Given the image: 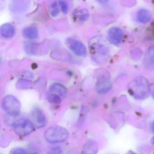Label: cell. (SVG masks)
<instances>
[{"label": "cell", "mask_w": 154, "mask_h": 154, "mask_svg": "<svg viewBox=\"0 0 154 154\" xmlns=\"http://www.w3.org/2000/svg\"><path fill=\"white\" fill-rule=\"evenodd\" d=\"M27 1H15L12 3L11 9L13 11H21L26 9V6L29 3H26Z\"/></svg>", "instance_id": "18"}, {"label": "cell", "mask_w": 154, "mask_h": 154, "mask_svg": "<svg viewBox=\"0 0 154 154\" xmlns=\"http://www.w3.org/2000/svg\"><path fill=\"white\" fill-rule=\"evenodd\" d=\"M15 27L10 23H6L1 26L0 28L1 35L4 38H9L13 37L15 34Z\"/></svg>", "instance_id": "11"}, {"label": "cell", "mask_w": 154, "mask_h": 154, "mask_svg": "<svg viewBox=\"0 0 154 154\" xmlns=\"http://www.w3.org/2000/svg\"><path fill=\"white\" fill-rule=\"evenodd\" d=\"M65 44L70 50L78 56L84 57L87 54L86 47L79 40L72 38H68L66 40Z\"/></svg>", "instance_id": "6"}, {"label": "cell", "mask_w": 154, "mask_h": 154, "mask_svg": "<svg viewBox=\"0 0 154 154\" xmlns=\"http://www.w3.org/2000/svg\"><path fill=\"white\" fill-rule=\"evenodd\" d=\"M59 4L62 12L64 14H66L68 11V5H67L66 2L64 1H59Z\"/></svg>", "instance_id": "22"}, {"label": "cell", "mask_w": 154, "mask_h": 154, "mask_svg": "<svg viewBox=\"0 0 154 154\" xmlns=\"http://www.w3.org/2000/svg\"><path fill=\"white\" fill-rule=\"evenodd\" d=\"M152 97H153V99H154V86H153V88H152Z\"/></svg>", "instance_id": "26"}, {"label": "cell", "mask_w": 154, "mask_h": 154, "mask_svg": "<svg viewBox=\"0 0 154 154\" xmlns=\"http://www.w3.org/2000/svg\"><path fill=\"white\" fill-rule=\"evenodd\" d=\"M98 149V144L95 140H88L84 145L82 154H96Z\"/></svg>", "instance_id": "10"}, {"label": "cell", "mask_w": 154, "mask_h": 154, "mask_svg": "<svg viewBox=\"0 0 154 154\" xmlns=\"http://www.w3.org/2000/svg\"><path fill=\"white\" fill-rule=\"evenodd\" d=\"M36 154V153H34V154Z\"/></svg>", "instance_id": "29"}, {"label": "cell", "mask_w": 154, "mask_h": 154, "mask_svg": "<svg viewBox=\"0 0 154 154\" xmlns=\"http://www.w3.org/2000/svg\"><path fill=\"white\" fill-rule=\"evenodd\" d=\"M45 137L48 142L50 143H57L64 142L68 137L67 130L60 126H52L45 131Z\"/></svg>", "instance_id": "2"}, {"label": "cell", "mask_w": 154, "mask_h": 154, "mask_svg": "<svg viewBox=\"0 0 154 154\" xmlns=\"http://www.w3.org/2000/svg\"><path fill=\"white\" fill-rule=\"evenodd\" d=\"M32 82L30 81L25 79H20L17 83V87L19 89L26 90L29 89L32 85Z\"/></svg>", "instance_id": "19"}, {"label": "cell", "mask_w": 154, "mask_h": 154, "mask_svg": "<svg viewBox=\"0 0 154 154\" xmlns=\"http://www.w3.org/2000/svg\"><path fill=\"white\" fill-rule=\"evenodd\" d=\"M47 98L48 101L50 103H53V104H58L61 103L62 101L60 96L53 93L49 94L48 95Z\"/></svg>", "instance_id": "20"}, {"label": "cell", "mask_w": 154, "mask_h": 154, "mask_svg": "<svg viewBox=\"0 0 154 154\" xmlns=\"http://www.w3.org/2000/svg\"><path fill=\"white\" fill-rule=\"evenodd\" d=\"M101 39H95L91 43L90 46L92 55L93 58L97 62H101L105 60L109 52V48Z\"/></svg>", "instance_id": "4"}, {"label": "cell", "mask_w": 154, "mask_h": 154, "mask_svg": "<svg viewBox=\"0 0 154 154\" xmlns=\"http://www.w3.org/2000/svg\"><path fill=\"white\" fill-rule=\"evenodd\" d=\"M128 154H136V153H133V152H129V153Z\"/></svg>", "instance_id": "28"}, {"label": "cell", "mask_w": 154, "mask_h": 154, "mask_svg": "<svg viewBox=\"0 0 154 154\" xmlns=\"http://www.w3.org/2000/svg\"><path fill=\"white\" fill-rule=\"evenodd\" d=\"M144 65L151 66L154 64V46H150L147 49L144 59Z\"/></svg>", "instance_id": "14"}, {"label": "cell", "mask_w": 154, "mask_h": 154, "mask_svg": "<svg viewBox=\"0 0 154 154\" xmlns=\"http://www.w3.org/2000/svg\"><path fill=\"white\" fill-rule=\"evenodd\" d=\"M62 149L60 147H56L51 149L48 151V154H62Z\"/></svg>", "instance_id": "23"}, {"label": "cell", "mask_w": 154, "mask_h": 154, "mask_svg": "<svg viewBox=\"0 0 154 154\" xmlns=\"http://www.w3.org/2000/svg\"><path fill=\"white\" fill-rule=\"evenodd\" d=\"M50 12L51 16L53 17H56L59 14V8L56 2H54L51 3L50 7Z\"/></svg>", "instance_id": "21"}, {"label": "cell", "mask_w": 154, "mask_h": 154, "mask_svg": "<svg viewBox=\"0 0 154 154\" xmlns=\"http://www.w3.org/2000/svg\"><path fill=\"white\" fill-rule=\"evenodd\" d=\"M112 88L109 76L106 72L99 75L96 84V91L98 93L103 94L108 92Z\"/></svg>", "instance_id": "7"}, {"label": "cell", "mask_w": 154, "mask_h": 154, "mask_svg": "<svg viewBox=\"0 0 154 154\" xmlns=\"http://www.w3.org/2000/svg\"><path fill=\"white\" fill-rule=\"evenodd\" d=\"M153 154H154V153H153Z\"/></svg>", "instance_id": "30"}, {"label": "cell", "mask_w": 154, "mask_h": 154, "mask_svg": "<svg viewBox=\"0 0 154 154\" xmlns=\"http://www.w3.org/2000/svg\"><path fill=\"white\" fill-rule=\"evenodd\" d=\"M151 129L152 131L154 133V122H152V124H151Z\"/></svg>", "instance_id": "25"}, {"label": "cell", "mask_w": 154, "mask_h": 154, "mask_svg": "<svg viewBox=\"0 0 154 154\" xmlns=\"http://www.w3.org/2000/svg\"><path fill=\"white\" fill-rule=\"evenodd\" d=\"M13 129L15 133L20 136H27L34 130V126L30 121L21 119L14 122Z\"/></svg>", "instance_id": "5"}, {"label": "cell", "mask_w": 154, "mask_h": 154, "mask_svg": "<svg viewBox=\"0 0 154 154\" xmlns=\"http://www.w3.org/2000/svg\"><path fill=\"white\" fill-rule=\"evenodd\" d=\"M73 17L74 18L79 22H84L89 19L90 13L86 9H81L76 10L74 11Z\"/></svg>", "instance_id": "15"}, {"label": "cell", "mask_w": 154, "mask_h": 154, "mask_svg": "<svg viewBox=\"0 0 154 154\" xmlns=\"http://www.w3.org/2000/svg\"><path fill=\"white\" fill-rule=\"evenodd\" d=\"M130 94L135 99L144 100L149 95V82L145 77L139 76L133 80L129 86Z\"/></svg>", "instance_id": "1"}, {"label": "cell", "mask_w": 154, "mask_h": 154, "mask_svg": "<svg viewBox=\"0 0 154 154\" xmlns=\"http://www.w3.org/2000/svg\"><path fill=\"white\" fill-rule=\"evenodd\" d=\"M10 154H26V152L24 149L17 148L12 150Z\"/></svg>", "instance_id": "24"}, {"label": "cell", "mask_w": 154, "mask_h": 154, "mask_svg": "<svg viewBox=\"0 0 154 154\" xmlns=\"http://www.w3.org/2000/svg\"><path fill=\"white\" fill-rule=\"evenodd\" d=\"M152 18V14L149 11L146 9H140L137 13V20L141 23H146L149 22Z\"/></svg>", "instance_id": "13"}, {"label": "cell", "mask_w": 154, "mask_h": 154, "mask_svg": "<svg viewBox=\"0 0 154 154\" xmlns=\"http://www.w3.org/2000/svg\"><path fill=\"white\" fill-rule=\"evenodd\" d=\"M39 45L35 43H27L25 45V51L29 54H36L38 52Z\"/></svg>", "instance_id": "17"}, {"label": "cell", "mask_w": 154, "mask_h": 154, "mask_svg": "<svg viewBox=\"0 0 154 154\" xmlns=\"http://www.w3.org/2000/svg\"><path fill=\"white\" fill-rule=\"evenodd\" d=\"M3 110L11 116H17L21 109V103L17 98L12 95L5 96L2 101Z\"/></svg>", "instance_id": "3"}, {"label": "cell", "mask_w": 154, "mask_h": 154, "mask_svg": "<svg viewBox=\"0 0 154 154\" xmlns=\"http://www.w3.org/2000/svg\"><path fill=\"white\" fill-rule=\"evenodd\" d=\"M31 121L34 127L41 128L45 126L47 123L46 118L44 112L38 108H35L30 114Z\"/></svg>", "instance_id": "8"}, {"label": "cell", "mask_w": 154, "mask_h": 154, "mask_svg": "<svg viewBox=\"0 0 154 154\" xmlns=\"http://www.w3.org/2000/svg\"><path fill=\"white\" fill-rule=\"evenodd\" d=\"M49 91L60 96H65L67 92L66 88L63 85L58 83L52 84L49 87Z\"/></svg>", "instance_id": "16"}, {"label": "cell", "mask_w": 154, "mask_h": 154, "mask_svg": "<svg viewBox=\"0 0 154 154\" xmlns=\"http://www.w3.org/2000/svg\"><path fill=\"white\" fill-rule=\"evenodd\" d=\"M123 32L118 27H112L110 29L108 32L109 39L113 45L120 44L123 38Z\"/></svg>", "instance_id": "9"}, {"label": "cell", "mask_w": 154, "mask_h": 154, "mask_svg": "<svg viewBox=\"0 0 154 154\" xmlns=\"http://www.w3.org/2000/svg\"><path fill=\"white\" fill-rule=\"evenodd\" d=\"M22 34L23 36L27 39H36L38 36V29L35 26H29L23 29Z\"/></svg>", "instance_id": "12"}, {"label": "cell", "mask_w": 154, "mask_h": 154, "mask_svg": "<svg viewBox=\"0 0 154 154\" xmlns=\"http://www.w3.org/2000/svg\"><path fill=\"white\" fill-rule=\"evenodd\" d=\"M152 142L154 144V137H153L152 139Z\"/></svg>", "instance_id": "27"}]
</instances>
